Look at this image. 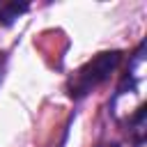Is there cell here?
<instances>
[{"label":"cell","mask_w":147,"mask_h":147,"mask_svg":"<svg viewBox=\"0 0 147 147\" xmlns=\"http://www.w3.org/2000/svg\"><path fill=\"white\" fill-rule=\"evenodd\" d=\"M119 57H122V55H119L117 51H113V53H99L92 62H87L85 67H80V69L74 74L71 83H69L71 94H74V96H83V94H87L92 87H96L101 80H106L108 74L117 67Z\"/></svg>","instance_id":"cell-1"},{"label":"cell","mask_w":147,"mask_h":147,"mask_svg":"<svg viewBox=\"0 0 147 147\" xmlns=\"http://www.w3.org/2000/svg\"><path fill=\"white\" fill-rule=\"evenodd\" d=\"M28 9V5L25 2H0V23L2 25H11L14 23V18H18L23 11Z\"/></svg>","instance_id":"cell-2"},{"label":"cell","mask_w":147,"mask_h":147,"mask_svg":"<svg viewBox=\"0 0 147 147\" xmlns=\"http://www.w3.org/2000/svg\"><path fill=\"white\" fill-rule=\"evenodd\" d=\"M2 62H5V57L0 55V71H2ZM0 76H2V74H0Z\"/></svg>","instance_id":"cell-3"}]
</instances>
